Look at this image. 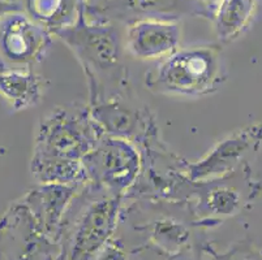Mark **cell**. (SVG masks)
I'll list each match as a JSON object with an SVG mask.
<instances>
[{
    "label": "cell",
    "mask_w": 262,
    "mask_h": 260,
    "mask_svg": "<svg viewBox=\"0 0 262 260\" xmlns=\"http://www.w3.org/2000/svg\"><path fill=\"white\" fill-rule=\"evenodd\" d=\"M24 11L23 4L15 3V2H8V0H0V20L9 13L13 12Z\"/></svg>",
    "instance_id": "obj_20"
},
{
    "label": "cell",
    "mask_w": 262,
    "mask_h": 260,
    "mask_svg": "<svg viewBox=\"0 0 262 260\" xmlns=\"http://www.w3.org/2000/svg\"><path fill=\"white\" fill-rule=\"evenodd\" d=\"M221 260H262V254L252 246H244L232 254L221 257Z\"/></svg>",
    "instance_id": "obj_19"
},
{
    "label": "cell",
    "mask_w": 262,
    "mask_h": 260,
    "mask_svg": "<svg viewBox=\"0 0 262 260\" xmlns=\"http://www.w3.org/2000/svg\"><path fill=\"white\" fill-rule=\"evenodd\" d=\"M215 8L197 0H99L85 4L90 20L128 23L142 20L180 21L183 17L214 18Z\"/></svg>",
    "instance_id": "obj_6"
},
{
    "label": "cell",
    "mask_w": 262,
    "mask_h": 260,
    "mask_svg": "<svg viewBox=\"0 0 262 260\" xmlns=\"http://www.w3.org/2000/svg\"><path fill=\"white\" fill-rule=\"evenodd\" d=\"M197 2H201V3L206 4V6L213 7V8L216 9V7H218V4H219V2H221V0H197Z\"/></svg>",
    "instance_id": "obj_21"
},
{
    "label": "cell",
    "mask_w": 262,
    "mask_h": 260,
    "mask_svg": "<svg viewBox=\"0 0 262 260\" xmlns=\"http://www.w3.org/2000/svg\"><path fill=\"white\" fill-rule=\"evenodd\" d=\"M94 260H128L127 251L121 241L113 238Z\"/></svg>",
    "instance_id": "obj_18"
},
{
    "label": "cell",
    "mask_w": 262,
    "mask_h": 260,
    "mask_svg": "<svg viewBox=\"0 0 262 260\" xmlns=\"http://www.w3.org/2000/svg\"><path fill=\"white\" fill-rule=\"evenodd\" d=\"M85 4L78 20L56 33L55 37L68 46L84 68L89 83L90 104L108 98L128 97L124 38L114 22L90 20Z\"/></svg>",
    "instance_id": "obj_1"
},
{
    "label": "cell",
    "mask_w": 262,
    "mask_h": 260,
    "mask_svg": "<svg viewBox=\"0 0 262 260\" xmlns=\"http://www.w3.org/2000/svg\"><path fill=\"white\" fill-rule=\"evenodd\" d=\"M124 47L140 60H163L179 50L180 21L142 20L128 23Z\"/></svg>",
    "instance_id": "obj_10"
},
{
    "label": "cell",
    "mask_w": 262,
    "mask_h": 260,
    "mask_svg": "<svg viewBox=\"0 0 262 260\" xmlns=\"http://www.w3.org/2000/svg\"><path fill=\"white\" fill-rule=\"evenodd\" d=\"M261 145L262 124L239 129L216 143L202 159L187 164V180L190 182H209L227 177Z\"/></svg>",
    "instance_id": "obj_7"
},
{
    "label": "cell",
    "mask_w": 262,
    "mask_h": 260,
    "mask_svg": "<svg viewBox=\"0 0 262 260\" xmlns=\"http://www.w3.org/2000/svg\"><path fill=\"white\" fill-rule=\"evenodd\" d=\"M82 163L88 182L121 198L137 183L142 171L136 143L113 135H102Z\"/></svg>",
    "instance_id": "obj_5"
},
{
    "label": "cell",
    "mask_w": 262,
    "mask_h": 260,
    "mask_svg": "<svg viewBox=\"0 0 262 260\" xmlns=\"http://www.w3.org/2000/svg\"><path fill=\"white\" fill-rule=\"evenodd\" d=\"M84 185H37L23 198L33 218L52 241L58 242L73 199Z\"/></svg>",
    "instance_id": "obj_11"
},
{
    "label": "cell",
    "mask_w": 262,
    "mask_h": 260,
    "mask_svg": "<svg viewBox=\"0 0 262 260\" xmlns=\"http://www.w3.org/2000/svg\"><path fill=\"white\" fill-rule=\"evenodd\" d=\"M84 2H85V3H86V2H88V0H84Z\"/></svg>",
    "instance_id": "obj_23"
},
{
    "label": "cell",
    "mask_w": 262,
    "mask_h": 260,
    "mask_svg": "<svg viewBox=\"0 0 262 260\" xmlns=\"http://www.w3.org/2000/svg\"><path fill=\"white\" fill-rule=\"evenodd\" d=\"M30 175L37 185H85L86 171L82 160L32 155Z\"/></svg>",
    "instance_id": "obj_15"
},
{
    "label": "cell",
    "mask_w": 262,
    "mask_h": 260,
    "mask_svg": "<svg viewBox=\"0 0 262 260\" xmlns=\"http://www.w3.org/2000/svg\"><path fill=\"white\" fill-rule=\"evenodd\" d=\"M123 198L85 183L73 199V223L67 249V260H94L114 238Z\"/></svg>",
    "instance_id": "obj_3"
},
{
    "label": "cell",
    "mask_w": 262,
    "mask_h": 260,
    "mask_svg": "<svg viewBox=\"0 0 262 260\" xmlns=\"http://www.w3.org/2000/svg\"><path fill=\"white\" fill-rule=\"evenodd\" d=\"M225 178L209 182H194L199 186L196 215L200 219L211 220L230 218L240 212L243 195L235 186L226 183Z\"/></svg>",
    "instance_id": "obj_13"
},
{
    "label": "cell",
    "mask_w": 262,
    "mask_h": 260,
    "mask_svg": "<svg viewBox=\"0 0 262 260\" xmlns=\"http://www.w3.org/2000/svg\"><path fill=\"white\" fill-rule=\"evenodd\" d=\"M56 260H67V257H66V254H64V251H61V254L59 255V257Z\"/></svg>",
    "instance_id": "obj_22"
},
{
    "label": "cell",
    "mask_w": 262,
    "mask_h": 260,
    "mask_svg": "<svg viewBox=\"0 0 262 260\" xmlns=\"http://www.w3.org/2000/svg\"><path fill=\"white\" fill-rule=\"evenodd\" d=\"M256 0H221L214 14V29L221 42L239 38L251 25Z\"/></svg>",
    "instance_id": "obj_16"
},
{
    "label": "cell",
    "mask_w": 262,
    "mask_h": 260,
    "mask_svg": "<svg viewBox=\"0 0 262 260\" xmlns=\"http://www.w3.org/2000/svg\"><path fill=\"white\" fill-rule=\"evenodd\" d=\"M226 80L218 44H196L176 50L145 76L150 91L172 97L199 98L218 91Z\"/></svg>",
    "instance_id": "obj_2"
},
{
    "label": "cell",
    "mask_w": 262,
    "mask_h": 260,
    "mask_svg": "<svg viewBox=\"0 0 262 260\" xmlns=\"http://www.w3.org/2000/svg\"><path fill=\"white\" fill-rule=\"evenodd\" d=\"M93 120L104 135L130 142H146L156 137V126L149 113L133 106L128 97H114L89 106Z\"/></svg>",
    "instance_id": "obj_9"
},
{
    "label": "cell",
    "mask_w": 262,
    "mask_h": 260,
    "mask_svg": "<svg viewBox=\"0 0 262 260\" xmlns=\"http://www.w3.org/2000/svg\"><path fill=\"white\" fill-rule=\"evenodd\" d=\"M54 35L24 11L0 20V57L12 64L33 65L45 59Z\"/></svg>",
    "instance_id": "obj_8"
},
{
    "label": "cell",
    "mask_w": 262,
    "mask_h": 260,
    "mask_svg": "<svg viewBox=\"0 0 262 260\" xmlns=\"http://www.w3.org/2000/svg\"><path fill=\"white\" fill-rule=\"evenodd\" d=\"M104 135L93 120L89 107H58L40 119L33 155L84 160Z\"/></svg>",
    "instance_id": "obj_4"
},
{
    "label": "cell",
    "mask_w": 262,
    "mask_h": 260,
    "mask_svg": "<svg viewBox=\"0 0 262 260\" xmlns=\"http://www.w3.org/2000/svg\"><path fill=\"white\" fill-rule=\"evenodd\" d=\"M84 0H24V12L52 35L78 20Z\"/></svg>",
    "instance_id": "obj_14"
},
{
    "label": "cell",
    "mask_w": 262,
    "mask_h": 260,
    "mask_svg": "<svg viewBox=\"0 0 262 260\" xmlns=\"http://www.w3.org/2000/svg\"><path fill=\"white\" fill-rule=\"evenodd\" d=\"M150 238L156 246L167 254L175 255L188 246L190 230L185 224L173 218H162L153 223Z\"/></svg>",
    "instance_id": "obj_17"
},
{
    "label": "cell",
    "mask_w": 262,
    "mask_h": 260,
    "mask_svg": "<svg viewBox=\"0 0 262 260\" xmlns=\"http://www.w3.org/2000/svg\"><path fill=\"white\" fill-rule=\"evenodd\" d=\"M43 91V80L30 69L0 68V97L15 111L38 106Z\"/></svg>",
    "instance_id": "obj_12"
}]
</instances>
